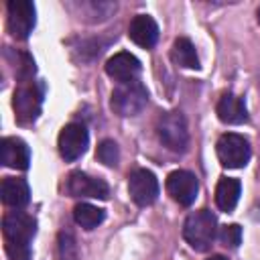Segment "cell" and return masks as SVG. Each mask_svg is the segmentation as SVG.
<instances>
[{
    "mask_svg": "<svg viewBox=\"0 0 260 260\" xmlns=\"http://www.w3.org/2000/svg\"><path fill=\"white\" fill-rule=\"evenodd\" d=\"M240 191H242V185H240L238 179L221 177L217 187H215V203H217V207L221 211H232L238 205Z\"/></svg>",
    "mask_w": 260,
    "mask_h": 260,
    "instance_id": "17",
    "label": "cell"
},
{
    "mask_svg": "<svg viewBox=\"0 0 260 260\" xmlns=\"http://www.w3.org/2000/svg\"><path fill=\"white\" fill-rule=\"evenodd\" d=\"M0 160L4 167L24 171L28 169V162H30V150L24 140L16 136H6L0 142Z\"/></svg>",
    "mask_w": 260,
    "mask_h": 260,
    "instance_id": "13",
    "label": "cell"
},
{
    "mask_svg": "<svg viewBox=\"0 0 260 260\" xmlns=\"http://www.w3.org/2000/svg\"><path fill=\"white\" fill-rule=\"evenodd\" d=\"M199 191V181L191 171H173L167 177V193L173 197V201H177L183 207H189Z\"/></svg>",
    "mask_w": 260,
    "mask_h": 260,
    "instance_id": "9",
    "label": "cell"
},
{
    "mask_svg": "<svg viewBox=\"0 0 260 260\" xmlns=\"http://www.w3.org/2000/svg\"><path fill=\"white\" fill-rule=\"evenodd\" d=\"M57 258L59 260H79L77 256V246H75V238L71 232H61L59 240H57Z\"/></svg>",
    "mask_w": 260,
    "mask_h": 260,
    "instance_id": "20",
    "label": "cell"
},
{
    "mask_svg": "<svg viewBox=\"0 0 260 260\" xmlns=\"http://www.w3.org/2000/svg\"><path fill=\"white\" fill-rule=\"evenodd\" d=\"M207 260H228L225 256H219V254H215V256H211V258H207Z\"/></svg>",
    "mask_w": 260,
    "mask_h": 260,
    "instance_id": "23",
    "label": "cell"
},
{
    "mask_svg": "<svg viewBox=\"0 0 260 260\" xmlns=\"http://www.w3.org/2000/svg\"><path fill=\"white\" fill-rule=\"evenodd\" d=\"M171 59L179 65V67H187V69H199V57H197V51H195V45L185 39V37H179L175 43H173V49H171Z\"/></svg>",
    "mask_w": 260,
    "mask_h": 260,
    "instance_id": "18",
    "label": "cell"
},
{
    "mask_svg": "<svg viewBox=\"0 0 260 260\" xmlns=\"http://www.w3.org/2000/svg\"><path fill=\"white\" fill-rule=\"evenodd\" d=\"M12 106H14V112H16V120L20 124L35 122L39 112H41V91L37 89V85L32 81L24 79V81H20V85L14 91Z\"/></svg>",
    "mask_w": 260,
    "mask_h": 260,
    "instance_id": "6",
    "label": "cell"
},
{
    "mask_svg": "<svg viewBox=\"0 0 260 260\" xmlns=\"http://www.w3.org/2000/svg\"><path fill=\"white\" fill-rule=\"evenodd\" d=\"M215 150H217V158L223 167L228 169H242L248 165L250 160V142L242 136V134H236V132H225L219 136L217 144H215Z\"/></svg>",
    "mask_w": 260,
    "mask_h": 260,
    "instance_id": "5",
    "label": "cell"
},
{
    "mask_svg": "<svg viewBox=\"0 0 260 260\" xmlns=\"http://www.w3.org/2000/svg\"><path fill=\"white\" fill-rule=\"evenodd\" d=\"M67 191L73 197H93V199H106L110 189L104 179L89 177L81 171H73L67 181Z\"/></svg>",
    "mask_w": 260,
    "mask_h": 260,
    "instance_id": "11",
    "label": "cell"
},
{
    "mask_svg": "<svg viewBox=\"0 0 260 260\" xmlns=\"http://www.w3.org/2000/svg\"><path fill=\"white\" fill-rule=\"evenodd\" d=\"M128 193L136 205L146 207L158 197V181L150 171L136 169L128 175Z\"/></svg>",
    "mask_w": 260,
    "mask_h": 260,
    "instance_id": "8",
    "label": "cell"
},
{
    "mask_svg": "<svg viewBox=\"0 0 260 260\" xmlns=\"http://www.w3.org/2000/svg\"><path fill=\"white\" fill-rule=\"evenodd\" d=\"M106 73L112 79H116L118 83L134 81L138 77V73H140V61L128 51L116 53L114 57H110L106 61Z\"/></svg>",
    "mask_w": 260,
    "mask_h": 260,
    "instance_id": "12",
    "label": "cell"
},
{
    "mask_svg": "<svg viewBox=\"0 0 260 260\" xmlns=\"http://www.w3.org/2000/svg\"><path fill=\"white\" fill-rule=\"evenodd\" d=\"M258 22H260V8H258Z\"/></svg>",
    "mask_w": 260,
    "mask_h": 260,
    "instance_id": "24",
    "label": "cell"
},
{
    "mask_svg": "<svg viewBox=\"0 0 260 260\" xmlns=\"http://www.w3.org/2000/svg\"><path fill=\"white\" fill-rule=\"evenodd\" d=\"M217 118L223 124H244L248 120V112L244 106V100L238 98L236 93H223L217 102Z\"/></svg>",
    "mask_w": 260,
    "mask_h": 260,
    "instance_id": "16",
    "label": "cell"
},
{
    "mask_svg": "<svg viewBox=\"0 0 260 260\" xmlns=\"http://www.w3.org/2000/svg\"><path fill=\"white\" fill-rule=\"evenodd\" d=\"M8 30L16 39H26L35 28V4L28 0H12L6 4Z\"/></svg>",
    "mask_w": 260,
    "mask_h": 260,
    "instance_id": "7",
    "label": "cell"
},
{
    "mask_svg": "<svg viewBox=\"0 0 260 260\" xmlns=\"http://www.w3.org/2000/svg\"><path fill=\"white\" fill-rule=\"evenodd\" d=\"M219 240H221V244H223V246L236 248V246L242 242V230H240V225L232 223V225L221 228V232H219Z\"/></svg>",
    "mask_w": 260,
    "mask_h": 260,
    "instance_id": "22",
    "label": "cell"
},
{
    "mask_svg": "<svg viewBox=\"0 0 260 260\" xmlns=\"http://www.w3.org/2000/svg\"><path fill=\"white\" fill-rule=\"evenodd\" d=\"M35 219L20 209L8 211L2 217L4 248L10 260H30V240L35 236Z\"/></svg>",
    "mask_w": 260,
    "mask_h": 260,
    "instance_id": "1",
    "label": "cell"
},
{
    "mask_svg": "<svg viewBox=\"0 0 260 260\" xmlns=\"http://www.w3.org/2000/svg\"><path fill=\"white\" fill-rule=\"evenodd\" d=\"M156 136L173 152H185L189 146V130H187V120L183 112L171 110L158 116L156 120Z\"/></svg>",
    "mask_w": 260,
    "mask_h": 260,
    "instance_id": "3",
    "label": "cell"
},
{
    "mask_svg": "<svg viewBox=\"0 0 260 260\" xmlns=\"http://www.w3.org/2000/svg\"><path fill=\"white\" fill-rule=\"evenodd\" d=\"M95 156H98L104 165H108V167H116V165H118V160H120L118 144H116L114 140H102V142H100V146H98Z\"/></svg>",
    "mask_w": 260,
    "mask_h": 260,
    "instance_id": "21",
    "label": "cell"
},
{
    "mask_svg": "<svg viewBox=\"0 0 260 260\" xmlns=\"http://www.w3.org/2000/svg\"><path fill=\"white\" fill-rule=\"evenodd\" d=\"M0 195H2V201L14 209H22L30 201L28 183L18 177H6L0 185Z\"/></svg>",
    "mask_w": 260,
    "mask_h": 260,
    "instance_id": "15",
    "label": "cell"
},
{
    "mask_svg": "<svg viewBox=\"0 0 260 260\" xmlns=\"http://www.w3.org/2000/svg\"><path fill=\"white\" fill-rule=\"evenodd\" d=\"M128 37H130L138 47L150 49V47H154L156 41H158V24H156L154 18L148 16V14H136V16L130 20Z\"/></svg>",
    "mask_w": 260,
    "mask_h": 260,
    "instance_id": "14",
    "label": "cell"
},
{
    "mask_svg": "<svg viewBox=\"0 0 260 260\" xmlns=\"http://www.w3.org/2000/svg\"><path fill=\"white\" fill-rule=\"evenodd\" d=\"M87 142H89V136H87V130L85 126L81 124H67L63 126V130L59 132V140H57V146H59V154L65 158V160H77L85 148H87Z\"/></svg>",
    "mask_w": 260,
    "mask_h": 260,
    "instance_id": "10",
    "label": "cell"
},
{
    "mask_svg": "<svg viewBox=\"0 0 260 260\" xmlns=\"http://www.w3.org/2000/svg\"><path fill=\"white\" fill-rule=\"evenodd\" d=\"M215 236H217V217L209 209L193 211L183 223V238L197 252L209 250Z\"/></svg>",
    "mask_w": 260,
    "mask_h": 260,
    "instance_id": "2",
    "label": "cell"
},
{
    "mask_svg": "<svg viewBox=\"0 0 260 260\" xmlns=\"http://www.w3.org/2000/svg\"><path fill=\"white\" fill-rule=\"evenodd\" d=\"M146 102H148V91L138 79L120 83L112 91V98H110L112 110L122 118H130V116L140 114L144 110Z\"/></svg>",
    "mask_w": 260,
    "mask_h": 260,
    "instance_id": "4",
    "label": "cell"
},
{
    "mask_svg": "<svg viewBox=\"0 0 260 260\" xmlns=\"http://www.w3.org/2000/svg\"><path fill=\"white\" fill-rule=\"evenodd\" d=\"M104 217H106L104 209H100V207H95V205H91V203H77L75 209H73V219H75V223L81 225V228H85V230L98 228V225L104 221Z\"/></svg>",
    "mask_w": 260,
    "mask_h": 260,
    "instance_id": "19",
    "label": "cell"
}]
</instances>
